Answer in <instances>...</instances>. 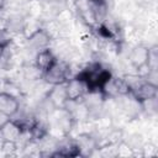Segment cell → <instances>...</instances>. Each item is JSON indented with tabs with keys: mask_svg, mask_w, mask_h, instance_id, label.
<instances>
[{
	"mask_svg": "<svg viewBox=\"0 0 158 158\" xmlns=\"http://www.w3.org/2000/svg\"><path fill=\"white\" fill-rule=\"evenodd\" d=\"M44 74H46L47 81H51L52 84L59 85L67 79V77L69 74V65L63 63V62L59 63V62L54 60V63L44 72Z\"/></svg>",
	"mask_w": 158,
	"mask_h": 158,
	"instance_id": "1",
	"label": "cell"
},
{
	"mask_svg": "<svg viewBox=\"0 0 158 158\" xmlns=\"http://www.w3.org/2000/svg\"><path fill=\"white\" fill-rule=\"evenodd\" d=\"M17 110V102L15 99L7 94L0 95V112L5 115H11L16 112Z\"/></svg>",
	"mask_w": 158,
	"mask_h": 158,
	"instance_id": "2",
	"label": "cell"
},
{
	"mask_svg": "<svg viewBox=\"0 0 158 158\" xmlns=\"http://www.w3.org/2000/svg\"><path fill=\"white\" fill-rule=\"evenodd\" d=\"M54 57L53 54L48 51V49H43L40 51L38 56H37V68H40L41 70L46 72L53 63H54Z\"/></svg>",
	"mask_w": 158,
	"mask_h": 158,
	"instance_id": "3",
	"label": "cell"
},
{
	"mask_svg": "<svg viewBox=\"0 0 158 158\" xmlns=\"http://www.w3.org/2000/svg\"><path fill=\"white\" fill-rule=\"evenodd\" d=\"M156 94V88L152 86L151 84H142L137 88L136 95L142 98V99H149Z\"/></svg>",
	"mask_w": 158,
	"mask_h": 158,
	"instance_id": "4",
	"label": "cell"
}]
</instances>
